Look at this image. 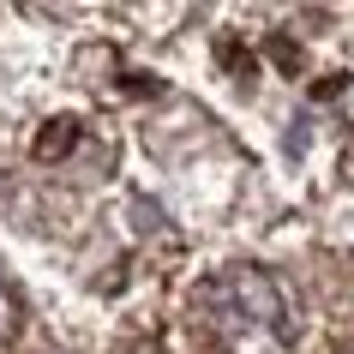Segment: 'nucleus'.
Here are the masks:
<instances>
[{"instance_id":"nucleus-1","label":"nucleus","mask_w":354,"mask_h":354,"mask_svg":"<svg viewBox=\"0 0 354 354\" xmlns=\"http://www.w3.org/2000/svg\"><path fill=\"white\" fill-rule=\"evenodd\" d=\"M187 336L198 354H295L300 313L277 270L223 264L187 300Z\"/></svg>"},{"instance_id":"nucleus-2","label":"nucleus","mask_w":354,"mask_h":354,"mask_svg":"<svg viewBox=\"0 0 354 354\" xmlns=\"http://www.w3.org/2000/svg\"><path fill=\"white\" fill-rule=\"evenodd\" d=\"M19 330H24V300H19V288H12V277L0 270V354L19 342Z\"/></svg>"},{"instance_id":"nucleus-3","label":"nucleus","mask_w":354,"mask_h":354,"mask_svg":"<svg viewBox=\"0 0 354 354\" xmlns=\"http://www.w3.org/2000/svg\"><path fill=\"white\" fill-rule=\"evenodd\" d=\"M127 354H162V348H156V342H132Z\"/></svg>"},{"instance_id":"nucleus-4","label":"nucleus","mask_w":354,"mask_h":354,"mask_svg":"<svg viewBox=\"0 0 354 354\" xmlns=\"http://www.w3.org/2000/svg\"><path fill=\"white\" fill-rule=\"evenodd\" d=\"M348 354H354V348H348Z\"/></svg>"}]
</instances>
